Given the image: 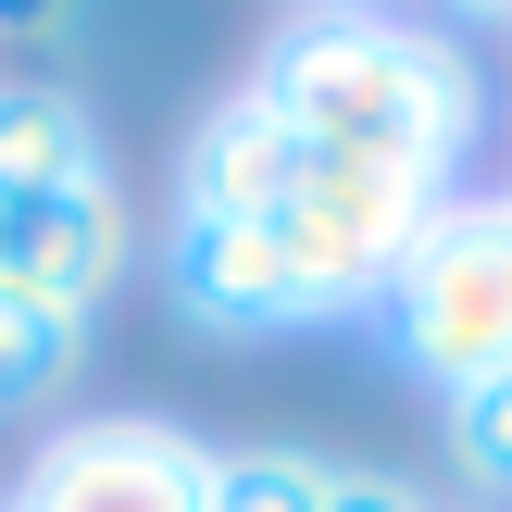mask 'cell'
Returning a JSON list of instances; mask_svg holds the SVG:
<instances>
[{
    "mask_svg": "<svg viewBox=\"0 0 512 512\" xmlns=\"http://www.w3.org/2000/svg\"><path fill=\"white\" fill-rule=\"evenodd\" d=\"M250 100L325 163L400 175V188H450L475 150V63L400 13H300L250 63Z\"/></svg>",
    "mask_w": 512,
    "mask_h": 512,
    "instance_id": "obj_1",
    "label": "cell"
},
{
    "mask_svg": "<svg viewBox=\"0 0 512 512\" xmlns=\"http://www.w3.org/2000/svg\"><path fill=\"white\" fill-rule=\"evenodd\" d=\"M375 350L438 400L512 375V200H438L425 213V238L375 288Z\"/></svg>",
    "mask_w": 512,
    "mask_h": 512,
    "instance_id": "obj_2",
    "label": "cell"
},
{
    "mask_svg": "<svg viewBox=\"0 0 512 512\" xmlns=\"http://www.w3.org/2000/svg\"><path fill=\"white\" fill-rule=\"evenodd\" d=\"M163 288L200 338H300V325H338L325 275L275 238V213H175L163 225Z\"/></svg>",
    "mask_w": 512,
    "mask_h": 512,
    "instance_id": "obj_3",
    "label": "cell"
},
{
    "mask_svg": "<svg viewBox=\"0 0 512 512\" xmlns=\"http://www.w3.org/2000/svg\"><path fill=\"white\" fill-rule=\"evenodd\" d=\"M213 500V450L163 413H88L13 475L0 512H200Z\"/></svg>",
    "mask_w": 512,
    "mask_h": 512,
    "instance_id": "obj_4",
    "label": "cell"
},
{
    "mask_svg": "<svg viewBox=\"0 0 512 512\" xmlns=\"http://www.w3.org/2000/svg\"><path fill=\"white\" fill-rule=\"evenodd\" d=\"M288 188H300V138L250 88H225L175 150V213H275Z\"/></svg>",
    "mask_w": 512,
    "mask_h": 512,
    "instance_id": "obj_5",
    "label": "cell"
},
{
    "mask_svg": "<svg viewBox=\"0 0 512 512\" xmlns=\"http://www.w3.org/2000/svg\"><path fill=\"white\" fill-rule=\"evenodd\" d=\"M100 125L75 88H50V75H13L0 88V188L13 200H63V188H100Z\"/></svg>",
    "mask_w": 512,
    "mask_h": 512,
    "instance_id": "obj_6",
    "label": "cell"
},
{
    "mask_svg": "<svg viewBox=\"0 0 512 512\" xmlns=\"http://www.w3.org/2000/svg\"><path fill=\"white\" fill-rule=\"evenodd\" d=\"M75 363H88V325L75 313H38L25 288H0V413H38V400L75 388Z\"/></svg>",
    "mask_w": 512,
    "mask_h": 512,
    "instance_id": "obj_7",
    "label": "cell"
},
{
    "mask_svg": "<svg viewBox=\"0 0 512 512\" xmlns=\"http://www.w3.org/2000/svg\"><path fill=\"white\" fill-rule=\"evenodd\" d=\"M200 512H325V450H288V438L213 450V500Z\"/></svg>",
    "mask_w": 512,
    "mask_h": 512,
    "instance_id": "obj_8",
    "label": "cell"
},
{
    "mask_svg": "<svg viewBox=\"0 0 512 512\" xmlns=\"http://www.w3.org/2000/svg\"><path fill=\"white\" fill-rule=\"evenodd\" d=\"M438 425H450L463 488L500 512V500H512V375H488V388H463V400H438Z\"/></svg>",
    "mask_w": 512,
    "mask_h": 512,
    "instance_id": "obj_9",
    "label": "cell"
},
{
    "mask_svg": "<svg viewBox=\"0 0 512 512\" xmlns=\"http://www.w3.org/2000/svg\"><path fill=\"white\" fill-rule=\"evenodd\" d=\"M325 512H438V500L388 463H325Z\"/></svg>",
    "mask_w": 512,
    "mask_h": 512,
    "instance_id": "obj_10",
    "label": "cell"
},
{
    "mask_svg": "<svg viewBox=\"0 0 512 512\" xmlns=\"http://www.w3.org/2000/svg\"><path fill=\"white\" fill-rule=\"evenodd\" d=\"M438 512H488V500H438Z\"/></svg>",
    "mask_w": 512,
    "mask_h": 512,
    "instance_id": "obj_11",
    "label": "cell"
}]
</instances>
